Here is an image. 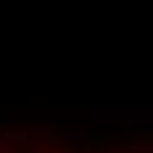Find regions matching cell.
Returning <instances> with one entry per match:
<instances>
[{
  "label": "cell",
  "instance_id": "1",
  "mask_svg": "<svg viewBox=\"0 0 153 153\" xmlns=\"http://www.w3.org/2000/svg\"><path fill=\"white\" fill-rule=\"evenodd\" d=\"M0 153H63L58 145L37 137H24V135H5L0 137Z\"/></svg>",
  "mask_w": 153,
  "mask_h": 153
}]
</instances>
